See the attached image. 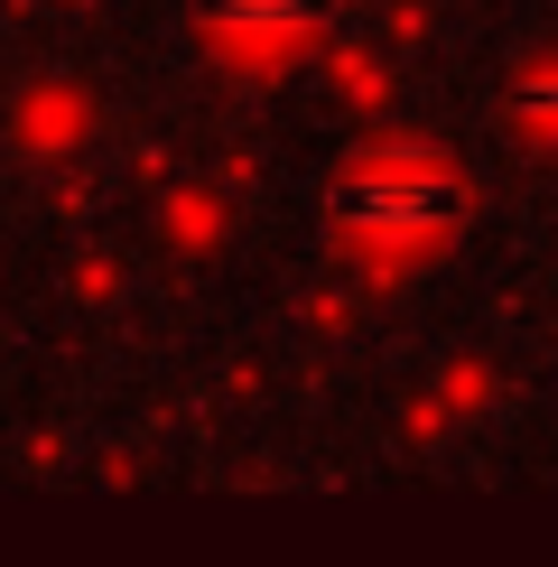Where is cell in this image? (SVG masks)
<instances>
[{"mask_svg":"<svg viewBox=\"0 0 558 567\" xmlns=\"http://www.w3.org/2000/svg\"><path fill=\"white\" fill-rule=\"evenodd\" d=\"M335 224L372 251H418L456 224V177L428 168V158H382V168H354L335 186Z\"/></svg>","mask_w":558,"mask_h":567,"instance_id":"cell-1","label":"cell"},{"mask_svg":"<svg viewBox=\"0 0 558 567\" xmlns=\"http://www.w3.org/2000/svg\"><path fill=\"white\" fill-rule=\"evenodd\" d=\"M196 10L215 19V29H232V38H298L326 0H196Z\"/></svg>","mask_w":558,"mask_h":567,"instance_id":"cell-2","label":"cell"}]
</instances>
